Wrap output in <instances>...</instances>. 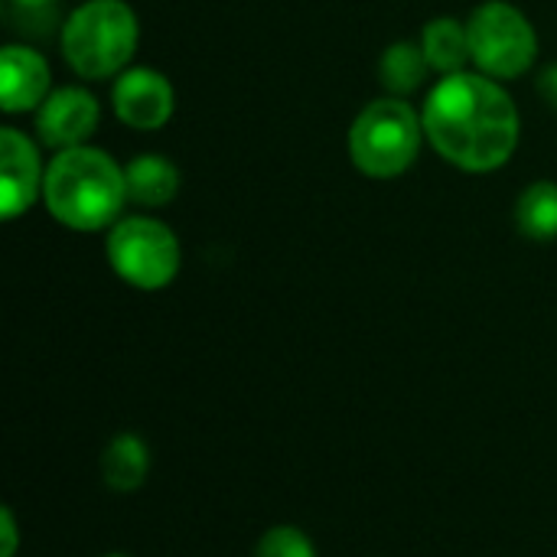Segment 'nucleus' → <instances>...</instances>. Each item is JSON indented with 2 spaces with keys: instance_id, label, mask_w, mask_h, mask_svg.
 <instances>
[{
  "instance_id": "obj_20",
  "label": "nucleus",
  "mask_w": 557,
  "mask_h": 557,
  "mask_svg": "<svg viewBox=\"0 0 557 557\" xmlns=\"http://www.w3.org/2000/svg\"><path fill=\"white\" fill-rule=\"evenodd\" d=\"M104 557H127V555H104Z\"/></svg>"
},
{
  "instance_id": "obj_16",
  "label": "nucleus",
  "mask_w": 557,
  "mask_h": 557,
  "mask_svg": "<svg viewBox=\"0 0 557 557\" xmlns=\"http://www.w3.org/2000/svg\"><path fill=\"white\" fill-rule=\"evenodd\" d=\"M255 557H317V548L297 525H274L255 545Z\"/></svg>"
},
{
  "instance_id": "obj_9",
  "label": "nucleus",
  "mask_w": 557,
  "mask_h": 557,
  "mask_svg": "<svg viewBox=\"0 0 557 557\" xmlns=\"http://www.w3.org/2000/svg\"><path fill=\"white\" fill-rule=\"evenodd\" d=\"M98 117H101L98 98L88 88L65 85L49 91V98L36 108V131L46 147L69 150V147H82L95 134Z\"/></svg>"
},
{
  "instance_id": "obj_2",
  "label": "nucleus",
  "mask_w": 557,
  "mask_h": 557,
  "mask_svg": "<svg viewBox=\"0 0 557 557\" xmlns=\"http://www.w3.org/2000/svg\"><path fill=\"white\" fill-rule=\"evenodd\" d=\"M42 202L49 215L72 232L111 228L127 202L124 166H117L108 150L88 144L59 150L46 166Z\"/></svg>"
},
{
  "instance_id": "obj_4",
  "label": "nucleus",
  "mask_w": 557,
  "mask_h": 557,
  "mask_svg": "<svg viewBox=\"0 0 557 557\" xmlns=\"http://www.w3.org/2000/svg\"><path fill=\"white\" fill-rule=\"evenodd\" d=\"M421 140V114L405 98L385 95L356 114L349 127V157L359 173L372 180H392L418 160Z\"/></svg>"
},
{
  "instance_id": "obj_15",
  "label": "nucleus",
  "mask_w": 557,
  "mask_h": 557,
  "mask_svg": "<svg viewBox=\"0 0 557 557\" xmlns=\"http://www.w3.org/2000/svg\"><path fill=\"white\" fill-rule=\"evenodd\" d=\"M516 225L532 242L557 238V183L539 180L516 202Z\"/></svg>"
},
{
  "instance_id": "obj_6",
  "label": "nucleus",
  "mask_w": 557,
  "mask_h": 557,
  "mask_svg": "<svg viewBox=\"0 0 557 557\" xmlns=\"http://www.w3.org/2000/svg\"><path fill=\"white\" fill-rule=\"evenodd\" d=\"M470 59L476 69L490 78H519L522 72L532 69L539 55V36L532 20L506 3V0H486L480 3L470 20Z\"/></svg>"
},
{
  "instance_id": "obj_3",
  "label": "nucleus",
  "mask_w": 557,
  "mask_h": 557,
  "mask_svg": "<svg viewBox=\"0 0 557 557\" xmlns=\"http://www.w3.org/2000/svg\"><path fill=\"white\" fill-rule=\"evenodd\" d=\"M140 26L124 0H88L62 26V55L82 78H111L131 69Z\"/></svg>"
},
{
  "instance_id": "obj_17",
  "label": "nucleus",
  "mask_w": 557,
  "mask_h": 557,
  "mask_svg": "<svg viewBox=\"0 0 557 557\" xmlns=\"http://www.w3.org/2000/svg\"><path fill=\"white\" fill-rule=\"evenodd\" d=\"M0 522H3V557H13L16 555V519L10 506H3Z\"/></svg>"
},
{
  "instance_id": "obj_10",
  "label": "nucleus",
  "mask_w": 557,
  "mask_h": 557,
  "mask_svg": "<svg viewBox=\"0 0 557 557\" xmlns=\"http://www.w3.org/2000/svg\"><path fill=\"white\" fill-rule=\"evenodd\" d=\"M49 62L29 46H3L0 52V101L7 114H23L49 98Z\"/></svg>"
},
{
  "instance_id": "obj_7",
  "label": "nucleus",
  "mask_w": 557,
  "mask_h": 557,
  "mask_svg": "<svg viewBox=\"0 0 557 557\" xmlns=\"http://www.w3.org/2000/svg\"><path fill=\"white\" fill-rule=\"evenodd\" d=\"M111 104H114V114L121 124H127L134 131H157L173 117L176 95L163 72L134 65L114 78Z\"/></svg>"
},
{
  "instance_id": "obj_19",
  "label": "nucleus",
  "mask_w": 557,
  "mask_h": 557,
  "mask_svg": "<svg viewBox=\"0 0 557 557\" xmlns=\"http://www.w3.org/2000/svg\"><path fill=\"white\" fill-rule=\"evenodd\" d=\"M20 7H26V10H39V7H49V3H55V0H16Z\"/></svg>"
},
{
  "instance_id": "obj_5",
  "label": "nucleus",
  "mask_w": 557,
  "mask_h": 557,
  "mask_svg": "<svg viewBox=\"0 0 557 557\" xmlns=\"http://www.w3.org/2000/svg\"><path fill=\"white\" fill-rule=\"evenodd\" d=\"M114 274L137 290H163L183 268V248L173 228L153 215H124L104 242Z\"/></svg>"
},
{
  "instance_id": "obj_14",
  "label": "nucleus",
  "mask_w": 557,
  "mask_h": 557,
  "mask_svg": "<svg viewBox=\"0 0 557 557\" xmlns=\"http://www.w3.org/2000/svg\"><path fill=\"white\" fill-rule=\"evenodd\" d=\"M428 75H431V65H428V55H424L421 42H392L382 52L379 78H382L388 95L405 98V95L418 91Z\"/></svg>"
},
{
  "instance_id": "obj_1",
  "label": "nucleus",
  "mask_w": 557,
  "mask_h": 557,
  "mask_svg": "<svg viewBox=\"0 0 557 557\" xmlns=\"http://www.w3.org/2000/svg\"><path fill=\"white\" fill-rule=\"evenodd\" d=\"M421 121L431 147L467 173L506 166L522 137V117L512 95L483 72L444 75L428 91Z\"/></svg>"
},
{
  "instance_id": "obj_12",
  "label": "nucleus",
  "mask_w": 557,
  "mask_h": 557,
  "mask_svg": "<svg viewBox=\"0 0 557 557\" xmlns=\"http://www.w3.org/2000/svg\"><path fill=\"white\" fill-rule=\"evenodd\" d=\"M147 473H150V450H147V444L137 434H131V431L111 437V444L101 454L104 486L114 490V493H134V490L144 486Z\"/></svg>"
},
{
  "instance_id": "obj_18",
  "label": "nucleus",
  "mask_w": 557,
  "mask_h": 557,
  "mask_svg": "<svg viewBox=\"0 0 557 557\" xmlns=\"http://www.w3.org/2000/svg\"><path fill=\"white\" fill-rule=\"evenodd\" d=\"M539 95L557 111V62L555 65H548V69L539 75Z\"/></svg>"
},
{
  "instance_id": "obj_13",
  "label": "nucleus",
  "mask_w": 557,
  "mask_h": 557,
  "mask_svg": "<svg viewBox=\"0 0 557 557\" xmlns=\"http://www.w3.org/2000/svg\"><path fill=\"white\" fill-rule=\"evenodd\" d=\"M421 49L428 55L431 72H437V75L463 72V65L470 62V33H467V23L454 20V16L431 20L424 26V33H421Z\"/></svg>"
},
{
  "instance_id": "obj_8",
  "label": "nucleus",
  "mask_w": 557,
  "mask_h": 557,
  "mask_svg": "<svg viewBox=\"0 0 557 557\" xmlns=\"http://www.w3.org/2000/svg\"><path fill=\"white\" fill-rule=\"evenodd\" d=\"M46 170L39 163L36 144L16 131H0V219L13 222L29 212V206L42 196Z\"/></svg>"
},
{
  "instance_id": "obj_11",
  "label": "nucleus",
  "mask_w": 557,
  "mask_h": 557,
  "mask_svg": "<svg viewBox=\"0 0 557 557\" xmlns=\"http://www.w3.org/2000/svg\"><path fill=\"white\" fill-rule=\"evenodd\" d=\"M127 199L144 209L170 206L180 193V170L160 153H140L124 166Z\"/></svg>"
}]
</instances>
